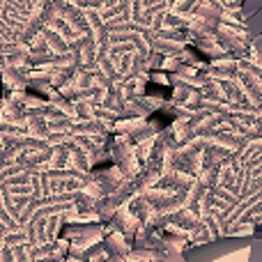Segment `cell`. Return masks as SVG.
<instances>
[{"mask_svg": "<svg viewBox=\"0 0 262 262\" xmlns=\"http://www.w3.org/2000/svg\"><path fill=\"white\" fill-rule=\"evenodd\" d=\"M253 235H237V237H221L216 242H207V244H198L193 249H186L184 260L186 262H221L228 260L230 255L242 253L251 246Z\"/></svg>", "mask_w": 262, "mask_h": 262, "instance_id": "1", "label": "cell"}, {"mask_svg": "<svg viewBox=\"0 0 262 262\" xmlns=\"http://www.w3.org/2000/svg\"><path fill=\"white\" fill-rule=\"evenodd\" d=\"M159 262H186V260H184V255L182 253H172V255H168V258H163Z\"/></svg>", "mask_w": 262, "mask_h": 262, "instance_id": "3", "label": "cell"}, {"mask_svg": "<svg viewBox=\"0 0 262 262\" xmlns=\"http://www.w3.org/2000/svg\"><path fill=\"white\" fill-rule=\"evenodd\" d=\"M249 262H262V237H253V239H251Z\"/></svg>", "mask_w": 262, "mask_h": 262, "instance_id": "2", "label": "cell"}]
</instances>
